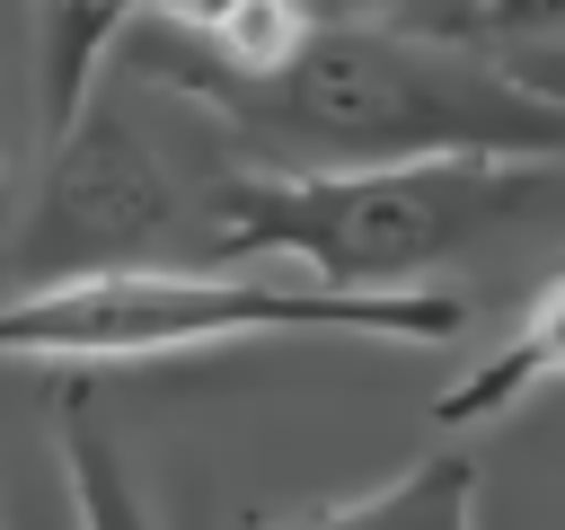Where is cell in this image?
I'll use <instances>...</instances> for the list:
<instances>
[{"instance_id":"1","label":"cell","mask_w":565,"mask_h":530,"mask_svg":"<svg viewBox=\"0 0 565 530\" xmlns=\"http://www.w3.org/2000/svg\"><path fill=\"white\" fill-rule=\"evenodd\" d=\"M141 71L203 106L238 150H274L291 168H362V159H441V150H494V159H565V97L503 71L477 44L424 35V26H371V18H318L291 62L274 71H221L177 35L141 44Z\"/></svg>"},{"instance_id":"2","label":"cell","mask_w":565,"mask_h":530,"mask_svg":"<svg viewBox=\"0 0 565 530\" xmlns=\"http://www.w3.org/2000/svg\"><path fill=\"white\" fill-rule=\"evenodd\" d=\"M221 256H282L327 283H424L503 239H565V159H362V168H238L203 194Z\"/></svg>"},{"instance_id":"3","label":"cell","mask_w":565,"mask_h":530,"mask_svg":"<svg viewBox=\"0 0 565 530\" xmlns=\"http://www.w3.org/2000/svg\"><path fill=\"white\" fill-rule=\"evenodd\" d=\"M468 300L450 283H327V274H177V265H97L26 283L0 300V362H168L256 336H371V344H450Z\"/></svg>"},{"instance_id":"4","label":"cell","mask_w":565,"mask_h":530,"mask_svg":"<svg viewBox=\"0 0 565 530\" xmlns=\"http://www.w3.org/2000/svg\"><path fill=\"white\" fill-rule=\"evenodd\" d=\"M177 221H185V194H177L168 159L132 132V115L88 97V115L62 141H44V177L18 221V283L141 265L159 239H177Z\"/></svg>"},{"instance_id":"5","label":"cell","mask_w":565,"mask_h":530,"mask_svg":"<svg viewBox=\"0 0 565 530\" xmlns=\"http://www.w3.org/2000/svg\"><path fill=\"white\" fill-rule=\"evenodd\" d=\"M477 451L441 442L415 468H397L388 486H362L344 504H291V512H256L247 530H477Z\"/></svg>"},{"instance_id":"6","label":"cell","mask_w":565,"mask_h":530,"mask_svg":"<svg viewBox=\"0 0 565 530\" xmlns=\"http://www.w3.org/2000/svg\"><path fill=\"white\" fill-rule=\"evenodd\" d=\"M141 18L150 0H35V150L88 115L106 62L124 53Z\"/></svg>"},{"instance_id":"7","label":"cell","mask_w":565,"mask_h":530,"mask_svg":"<svg viewBox=\"0 0 565 530\" xmlns=\"http://www.w3.org/2000/svg\"><path fill=\"white\" fill-rule=\"evenodd\" d=\"M539 389H565V274L521 309V327L494 344V353H477L441 398H433V424H494V415H512L521 398H539Z\"/></svg>"},{"instance_id":"8","label":"cell","mask_w":565,"mask_h":530,"mask_svg":"<svg viewBox=\"0 0 565 530\" xmlns=\"http://www.w3.org/2000/svg\"><path fill=\"white\" fill-rule=\"evenodd\" d=\"M53 433H62V477H71V512H79V530H159L88 389H62V424H53Z\"/></svg>"},{"instance_id":"9","label":"cell","mask_w":565,"mask_h":530,"mask_svg":"<svg viewBox=\"0 0 565 530\" xmlns=\"http://www.w3.org/2000/svg\"><path fill=\"white\" fill-rule=\"evenodd\" d=\"M424 35L477 44V53H494L503 71H521V80H539V88L565 97V0H459V9H441Z\"/></svg>"},{"instance_id":"10","label":"cell","mask_w":565,"mask_h":530,"mask_svg":"<svg viewBox=\"0 0 565 530\" xmlns=\"http://www.w3.org/2000/svg\"><path fill=\"white\" fill-rule=\"evenodd\" d=\"M238 9H247V0H150V18L177 26L185 44H221V35L238 26Z\"/></svg>"},{"instance_id":"11","label":"cell","mask_w":565,"mask_h":530,"mask_svg":"<svg viewBox=\"0 0 565 530\" xmlns=\"http://www.w3.org/2000/svg\"><path fill=\"white\" fill-rule=\"evenodd\" d=\"M9 212H18V177H9V132H0V230H9Z\"/></svg>"}]
</instances>
